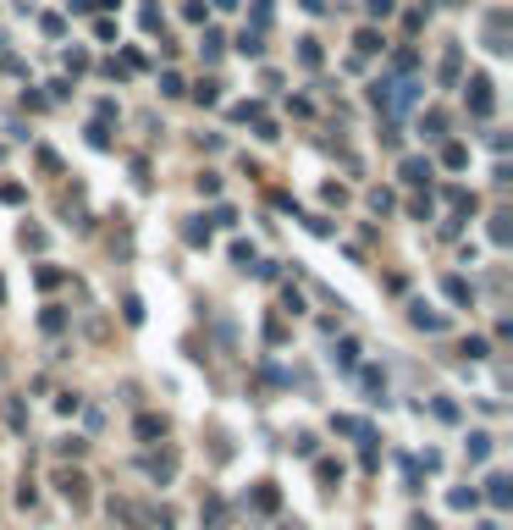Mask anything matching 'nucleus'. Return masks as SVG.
Segmentation results:
<instances>
[{
	"label": "nucleus",
	"mask_w": 513,
	"mask_h": 530,
	"mask_svg": "<svg viewBox=\"0 0 513 530\" xmlns=\"http://www.w3.org/2000/svg\"><path fill=\"white\" fill-rule=\"evenodd\" d=\"M409 320L420 326V332H447V315H442V310H431V304H414Z\"/></svg>",
	"instance_id": "obj_8"
},
{
	"label": "nucleus",
	"mask_w": 513,
	"mask_h": 530,
	"mask_svg": "<svg viewBox=\"0 0 513 530\" xmlns=\"http://www.w3.org/2000/svg\"><path fill=\"white\" fill-rule=\"evenodd\" d=\"M282 530H304V525H298V519H293V525H282Z\"/></svg>",
	"instance_id": "obj_60"
},
{
	"label": "nucleus",
	"mask_w": 513,
	"mask_h": 530,
	"mask_svg": "<svg viewBox=\"0 0 513 530\" xmlns=\"http://www.w3.org/2000/svg\"><path fill=\"white\" fill-rule=\"evenodd\" d=\"M39 326H44V332H61V326H66V315H61V310H44V315H39Z\"/></svg>",
	"instance_id": "obj_50"
},
{
	"label": "nucleus",
	"mask_w": 513,
	"mask_h": 530,
	"mask_svg": "<svg viewBox=\"0 0 513 530\" xmlns=\"http://www.w3.org/2000/svg\"><path fill=\"white\" fill-rule=\"evenodd\" d=\"M88 144H94V149H111V128H105V122H94V128H88Z\"/></svg>",
	"instance_id": "obj_45"
},
{
	"label": "nucleus",
	"mask_w": 513,
	"mask_h": 530,
	"mask_svg": "<svg viewBox=\"0 0 513 530\" xmlns=\"http://www.w3.org/2000/svg\"><path fill=\"white\" fill-rule=\"evenodd\" d=\"M409 215H414V221H431V188L409 199Z\"/></svg>",
	"instance_id": "obj_32"
},
{
	"label": "nucleus",
	"mask_w": 513,
	"mask_h": 530,
	"mask_svg": "<svg viewBox=\"0 0 513 530\" xmlns=\"http://www.w3.org/2000/svg\"><path fill=\"white\" fill-rule=\"evenodd\" d=\"M442 166H447V171H464V166H469V144L447 138V144H442Z\"/></svg>",
	"instance_id": "obj_13"
},
{
	"label": "nucleus",
	"mask_w": 513,
	"mask_h": 530,
	"mask_svg": "<svg viewBox=\"0 0 513 530\" xmlns=\"http://www.w3.org/2000/svg\"><path fill=\"white\" fill-rule=\"evenodd\" d=\"M205 519H210V525H221V519H226V509H221V497H210V503H205Z\"/></svg>",
	"instance_id": "obj_54"
},
{
	"label": "nucleus",
	"mask_w": 513,
	"mask_h": 530,
	"mask_svg": "<svg viewBox=\"0 0 513 530\" xmlns=\"http://www.w3.org/2000/svg\"><path fill=\"white\" fill-rule=\"evenodd\" d=\"M39 28L50 34V39H61V34H66V17H56V11H44V17H39Z\"/></svg>",
	"instance_id": "obj_40"
},
{
	"label": "nucleus",
	"mask_w": 513,
	"mask_h": 530,
	"mask_svg": "<svg viewBox=\"0 0 513 530\" xmlns=\"http://www.w3.org/2000/svg\"><path fill=\"white\" fill-rule=\"evenodd\" d=\"M78 403H83L78 392H61V398H56V409H61V414H78Z\"/></svg>",
	"instance_id": "obj_55"
},
{
	"label": "nucleus",
	"mask_w": 513,
	"mask_h": 530,
	"mask_svg": "<svg viewBox=\"0 0 513 530\" xmlns=\"http://www.w3.org/2000/svg\"><path fill=\"white\" fill-rule=\"evenodd\" d=\"M458 72H464V56H458V44H452L447 56H442V83H458Z\"/></svg>",
	"instance_id": "obj_27"
},
{
	"label": "nucleus",
	"mask_w": 513,
	"mask_h": 530,
	"mask_svg": "<svg viewBox=\"0 0 513 530\" xmlns=\"http://www.w3.org/2000/svg\"><path fill=\"white\" fill-rule=\"evenodd\" d=\"M370 106L375 111H397V78H375V83H370Z\"/></svg>",
	"instance_id": "obj_5"
},
{
	"label": "nucleus",
	"mask_w": 513,
	"mask_h": 530,
	"mask_svg": "<svg viewBox=\"0 0 513 530\" xmlns=\"http://www.w3.org/2000/svg\"><path fill=\"white\" fill-rule=\"evenodd\" d=\"M392 72H397V78H414V72H420V56H414V50H397V56H392Z\"/></svg>",
	"instance_id": "obj_26"
},
{
	"label": "nucleus",
	"mask_w": 513,
	"mask_h": 530,
	"mask_svg": "<svg viewBox=\"0 0 513 530\" xmlns=\"http://www.w3.org/2000/svg\"><path fill=\"white\" fill-rule=\"evenodd\" d=\"M83 447H88V442H83V437H61V442H56V453H61V459H66V453H72V459H78Z\"/></svg>",
	"instance_id": "obj_46"
},
{
	"label": "nucleus",
	"mask_w": 513,
	"mask_h": 530,
	"mask_svg": "<svg viewBox=\"0 0 513 530\" xmlns=\"http://www.w3.org/2000/svg\"><path fill=\"white\" fill-rule=\"evenodd\" d=\"M193 188L205 193V199H215V193H221V177H215V171H199V177H193Z\"/></svg>",
	"instance_id": "obj_34"
},
{
	"label": "nucleus",
	"mask_w": 513,
	"mask_h": 530,
	"mask_svg": "<svg viewBox=\"0 0 513 530\" xmlns=\"http://www.w3.org/2000/svg\"><path fill=\"white\" fill-rule=\"evenodd\" d=\"M486 50L492 56H508L513 44H508V11L497 6V11H486Z\"/></svg>",
	"instance_id": "obj_3"
},
{
	"label": "nucleus",
	"mask_w": 513,
	"mask_h": 530,
	"mask_svg": "<svg viewBox=\"0 0 513 530\" xmlns=\"http://www.w3.org/2000/svg\"><path fill=\"white\" fill-rule=\"evenodd\" d=\"M431 414H436V420H447V425H452V420H458V403H452V398H436V403H431Z\"/></svg>",
	"instance_id": "obj_42"
},
{
	"label": "nucleus",
	"mask_w": 513,
	"mask_h": 530,
	"mask_svg": "<svg viewBox=\"0 0 513 530\" xmlns=\"http://www.w3.org/2000/svg\"><path fill=\"white\" fill-rule=\"evenodd\" d=\"M458 354H464V360H486V337H464Z\"/></svg>",
	"instance_id": "obj_38"
},
{
	"label": "nucleus",
	"mask_w": 513,
	"mask_h": 530,
	"mask_svg": "<svg viewBox=\"0 0 513 530\" xmlns=\"http://www.w3.org/2000/svg\"><path fill=\"white\" fill-rule=\"evenodd\" d=\"M254 28H270V0H254Z\"/></svg>",
	"instance_id": "obj_53"
},
{
	"label": "nucleus",
	"mask_w": 513,
	"mask_h": 530,
	"mask_svg": "<svg viewBox=\"0 0 513 530\" xmlns=\"http://www.w3.org/2000/svg\"><path fill=\"white\" fill-rule=\"evenodd\" d=\"M480 530H502V525H497V519H486V525H480Z\"/></svg>",
	"instance_id": "obj_59"
},
{
	"label": "nucleus",
	"mask_w": 513,
	"mask_h": 530,
	"mask_svg": "<svg viewBox=\"0 0 513 530\" xmlns=\"http://www.w3.org/2000/svg\"><path fill=\"white\" fill-rule=\"evenodd\" d=\"M122 315H127V326H138V320H144V298L127 293V298H122Z\"/></svg>",
	"instance_id": "obj_33"
},
{
	"label": "nucleus",
	"mask_w": 513,
	"mask_h": 530,
	"mask_svg": "<svg viewBox=\"0 0 513 530\" xmlns=\"http://www.w3.org/2000/svg\"><path fill=\"white\" fill-rule=\"evenodd\" d=\"M22 249H44V227H22Z\"/></svg>",
	"instance_id": "obj_48"
},
{
	"label": "nucleus",
	"mask_w": 513,
	"mask_h": 530,
	"mask_svg": "<svg viewBox=\"0 0 513 530\" xmlns=\"http://www.w3.org/2000/svg\"><path fill=\"white\" fill-rule=\"evenodd\" d=\"M442 199L452 205V215H458V221H464V215H474V205H480L469 188H442Z\"/></svg>",
	"instance_id": "obj_11"
},
{
	"label": "nucleus",
	"mask_w": 513,
	"mask_h": 530,
	"mask_svg": "<svg viewBox=\"0 0 513 530\" xmlns=\"http://www.w3.org/2000/svg\"><path fill=\"white\" fill-rule=\"evenodd\" d=\"M464 100H469V111H474V116H492V106H497L492 78H486V72H474L469 83H464Z\"/></svg>",
	"instance_id": "obj_2"
},
{
	"label": "nucleus",
	"mask_w": 513,
	"mask_h": 530,
	"mask_svg": "<svg viewBox=\"0 0 513 530\" xmlns=\"http://www.w3.org/2000/svg\"><path fill=\"white\" fill-rule=\"evenodd\" d=\"M304 11H326V0H304Z\"/></svg>",
	"instance_id": "obj_58"
},
{
	"label": "nucleus",
	"mask_w": 513,
	"mask_h": 530,
	"mask_svg": "<svg viewBox=\"0 0 513 530\" xmlns=\"http://www.w3.org/2000/svg\"><path fill=\"white\" fill-rule=\"evenodd\" d=\"M403 481H409V491H420V464L414 459H403Z\"/></svg>",
	"instance_id": "obj_56"
},
{
	"label": "nucleus",
	"mask_w": 513,
	"mask_h": 530,
	"mask_svg": "<svg viewBox=\"0 0 513 530\" xmlns=\"http://www.w3.org/2000/svg\"><path fill=\"white\" fill-rule=\"evenodd\" d=\"M254 509H260V514H276V509H282V491H276V481H260V486H254Z\"/></svg>",
	"instance_id": "obj_12"
},
{
	"label": "nucleus",
	"mask_w": 513,
	"mask_h": 530,
	"mask_svg": "<svg viewBox=\"0 0 513 530\" xmlns=\"http://www.w3.org/2000/svg\"><path fill=\"white\" fill-rule=\"evenodd\" d=\"M111 519H122V525H133V530L144 525V514L133 509V503H122V497H111Z\"/></svg>",
	"instance_id": "obj_22"
},
{
	"label": "nucleus",
	"mask_w": 513,
	"mask_h": 530,
	"mask_svg": "<svg viewBox=\"0 0 513 530\" xmlns=\"http://www.w3.org/2000/svg\"><path fill=\"white\" fill-rule=\"evenodd\" d=\"M0 298H6V287H0Z\"/></svg>",
	"instance_id": "obj_62"
},
{
	"label": "nucleus",
	"mask_w": 513,
	"mask_h": 530,
	"mask_svg": "<svg viewBox=\"0 0 513 530\" xmlns=\"http://www.w3.org/2000/svg\"><path fill=\"white\" fill-rule=\"evenodd\" d=\"M365 11H370V17H392V11H397V0H365Z\"/></svg>",
	"instance_id": "obj_47"
},
{
	"label": "nucleus",
	"mask_w": 513,
	"mask_h": 530,
	"mask_svg": "<svg viewBox=\"0 0 513 530\" xmlns=\"http://www.w3.org/2000/svg\"><path fill=\"white\" fill-rule=\"evenodd\" d=\"M320 61H326V50H320V39H298V66H309V72H320Z\"/></svg>",
	"instance_id": "obj_17"
},
{
	"label": "nucleus",
	"mask_w": 513,
	"mask_h": 530,
	"mask_svg": "<svg viewBox=\"0 0 513 530\" xmlns=\"http://www.w3.org/2000/svg\"><path fill=\"white\" fill-rule=\"evenodd\" d=\"M161 94H166V100H177V94H188V83L177 78V72H161Z\"/></svg>",
	"instance_id": "obj_36"
},
{
	"label": "nucleus",
	"mask_w": 513,
	"mask_h": 530,
	"mask_svg": "<svg viewBox=\"0 0 513 530\" xmlns=\"http://www.w3.org/2000/svg\"><path fill=\"white\" fill-rule=\"evenodd\" d=\"M183 243H188V249H205V243H210V221H205V215H193V221L183 227Z\"/></svg>",
	"instance_id": "obj_16"
},
{
	"label": "nucleus",
	"mask_w": 513,
	"mask_h": 530,
	"mask_svg": "<svg viewBox=\"0 0 513 530\" xmlns=\"http://www.w3.org/2000/svg\"><path fill=\"white\" fill-rule=\"evenodd\" d=\"M331 360H337V370H359V342H353V337H342Z\"/></svg>",
	"instance_id": "obj_20"
},
{
	"label": "nucleus",
	"mask_w": 513,
	"mask_h": 530,
	"mask_svg": "<svg viewBox=\"0 0 513 530\" xmlns=\"http://www.w3.org/2000/svg\"><path fill=\"white\" fill-rule=\"evenodd\" d=\"M447 503H452V509H458V514H469L474 503H480V491H474V486H469V491L458 486V491H447Z\"/></svg>",
	"instance_id": "obj_31"
},
{
	"label": "nucleus",
	"mask_w": 513,
	"mask_h": 530,
	"mask_svg": "<svg viewBox=\"0 0 513 530\" xmlns=\"http://www.w3.org/2000/svg\"><path fill=\"white\" fill-rule=\"evenodd\" d=\"M431 177H436L431 160H420V155H409V160H403V183H414V188H431Z\"/></svg>",
	"instance_id": "obj_7"
},
{
	"label": "nucleus",
	"mask_w": 513,
	"mask_h": 530,
	"mask_svg": "<svg viewBox=\"0 0 513 530\" xmlns=\"http://www.w3.org/2000/svg\"><path fill=\"white\" fill-rule=\"evenodd\" d=\"M464 453H469L474 464H480V459H492V437H486V431H474L469 442H464Z\"/></svg>",
	"instance_id": "obj_24"
},
{
	"label": "nucleus",
	"mask_w": 513,
	"mask_h": 530,
	"mask_svg": "<svg viewBox=\"0 0 513 530\" xmlns=\"http://www.w3.org/2000/svg\"><path fill=\"white\" fill-rule=\"evenodd\" d=\"M105 6H116V0H105Z\"/></svg>",
	"instance_id": "obj_61"
},
{
	"label": "nucleus",
	"mask_w": 513,
	"mask_h": 530,
	"mask_svg": "<svg viewBox=\"0 0 513 530\" xmlns=\"http://www.w3.org/2000/svg\"><path fill=\"white\" fill-rule=\"evenodd\" d=\"M486 233H492V243H497V249H508V243H513V215H508V210H497Z\"/></svg>",
	"instance_id": "obj_15"
},
{
	"label": "nucleus",
	"mask_w": 513,
	"mask_h": 530,
	"mask_svg": "<svg viewBox=\"0 0 513 530\" xmlns=\"http://www.w3.org/2000/svg\"><path fill=\"white\" fill-rule=\"evenodd\" d=\"M315 475H320L326 486H337V481H342V464H337V459H320V464H315Z\"/></svg>",
	"instance_id": "obj_35"
},
{
	"label": "nucleus",
	"mask_w": 513,
	"mask_h": 530,
	"mask_svg": "<svg viewBox=\"0 0 513 530\" xmlns=\"http://www.w3.org/2000/svg\"><path fill=\"white\" fill-rule=\"evenodd\" d=\"M34 497H39V491H34V481L22 475V486H17V503H22V509H34Z\"/></svg>",
	"instance_id": "obj_51"
},
{
	"label": "nucleus",
	"mask_w": 513,
	"mask_h": 530,
	"mask_svg": "<svg viewBox=\"0 0 513 530\" xmlns=\"http://www.w3.org/2000/svg\"><path fill=\"white\" fill-rule=\"evenodd\" d=\"M210 6H215V11H238V0H210Z\"/></svg>",
	"instance_id": "obj_57"
},
{
	"label": "nucleus",
	"mask_w": 513,
	"mask_h": 530,
	"mask_svg": "<svg viewBox=\"0 0 513 530\" xmlns=\"http://www.w3.org/2000/svg\"><path fill=\"white\" fill-rule=\"evenodd\" d=\"M144 475L166 486V481L177 475V453H171V447H166V453H149V459H144Z\"/></svg>",
	"instance_id": "obj_4"
},
{
	"label": "nucleus",
	"mask_w": 513,
	"mask_h": 530,
	"mask_svg": "<svg viewBox=\"0 0 513 530\" xmlns=\"http://www.w3.org/2000/svg\"><path fill=\"white\" fill-rule=\"evenodd\" d=\"M442 293H447L458 310H469V304H474V287L464 282V276H442Z\"/></svg>",
	"instance_id": "obj_9"
},
{
	"label": "nucleus",
	"mask_w": 513,
	"mask_h": 530,
	"mask_svg": "<svg viewBox=\"0 0 513 530\" xmlns=\"http://www.w3.org/2000/svg\"><path fill=\"white\" fill-rule=\"evenodd\" d=\"M238 50H243V56H265V39H260V28H243V34H238Z\"/></svg>",
	"instance_id": "obj_25"
},
{
	"label": "nucleus",
	"mask_w": 513,
	"mask_h": 530,
	"mask_svg": "<svg viewBox=\"0 0 513 530\" xmlns=\"http://www.w3.org/2000/svg\"><path fill=\"white\" fill-rule=\"evenodd\" d=\"M282 310H288V315H298V310H304V293H298V287H282Z\"/></svg>",
	"instance_id": "obj_44"
},
{
	"label": "nucleus",
	"mask_w": 513,
	"mask_h": 530,
	"mask_svg": "<svg viewBox=\"0 0 513 530\" xmlns=\"http://www.w3.org/2000/svg\"><path fill=\"white\" fill-rule=\"evenodd\" d=\"M486 503H492V509H508L513 503V481L508 475H492V481H486Z\"/></svg>",
	"instance_id": "obj_10"
},
{
	"label": "nucleus",
	"mask_w": 513,
	"mask_h": 530,
	"mask_svg": "<svg viewBox=\"0 0 513 530\" xmlns=\"http://www.w3.org/2000/svg\"><path fill=\"white\" fill-rule=\"evenodd\" d=\"M420 133H425V138H442V133H447V111H425V116H420Z\"/></svg>",
	"instance_id": "obj_19"
},
{
	"label": "nucleus",
	"mask_w": 513,
	"mask_h": 530,
	"mask_svg": "<svg viewBox=\"0 0 513 530\" xmlns=\"http://www.w3.org/2000/svg\"><path fill=\"white\" fill-rule=\"evenodd\" d=\"M66 66H72V72H88V50H66Z\"/></svg>",
	"instance_id": "obj_52"
},
{
	"label": "nucleus",
	"mask_w": 513,
	"mask_h": 530,
	"mask_svg": "<svg viewBox=\"0 0 513 530\" xmlns=\"http://www.w3.org/2000/svg\"><path fill=\"white\" fill-rule=\"evenodd\" d=\"M56 491H61L72 509H88V475H83V469H56Z\"/></svg>",
	"instance_id": "obj_1"
},
{
	"label": "nucleus",
	"mask_w": 513,
	"mask_h": 530,
	"mask_svg": "<svg viewBox=\"0 0 513 530\" xmlns=\"http://www.w3.org/2000/svg\"><path fill=\"white\" fill-rule=\"evenodd\" d=\"M0 420L11 425V431H22V425H28V414H22V403H17V398H6V403H0Z\"/></svg>",
	"instance_id": "obj_28"
},
{
	"label": "nucleus",
	"mask_w": 513,
	"mask_h": 530,
	"mask_svg": "<svg viewBox=\"0 0 513 530\" xmlns=\"http://www.w3.org/2000/svg\"><path fill=\"white\" fill-rule=\"evenodd\" d=\"M188 94H193L199 106H215V100H221V83H215V78H199V83L188 88Z\"/></svg>",
	"instance_id": "obj_21"
},
{
	"label": "nucleus",
	"mask_w": 513,
	"mask_h": 530,
	"mask_svg": "<svg viewBox=\"0 0 513 530\" xmlns=\"http://www.w3.org/2000/svg\"><path fill=\"white\" fill-rule=\"evenodd\" d=\"M359 382H365L370 403H387V376H381V370H359Z\"/></svg>",
	"instance_id": "obj_18"
},
{
	"label": "nucleus",
	"mask_w": 513,
	"mask_h": 530,
	"mask_svg": "<svg viewBox=\"0 0 513 530\" xmlns=\"http://www.w3.org/2000/svg\"><path fill=\"white\" fill-rule=\"evenodd\" d=\"M144 442H166V414H138V425H133Z\"/></svg>",
	"instance_id": "obj_14"
},
{
	"label": "nucleus",
	"mask_w": 513,
	"mask_h": 530,
	"mask_svg": "<svg viewBox=\"0 0 513 530\" xmlns=\"http://www.w3.org/2000/svg\"><path fill=\"white\" fill-rule=\"evenodd\" d=\"M392 205H397V199H392V193H387V188H375V193H370V210H375V215H387V210H392Z\"/></svg>",
	"instance_id": "obj_43"
},
{
	"label": "nucleus",
	"mask_w": 513,
	"mask_h": 530,
	"mask_svg": "<svg viewBox=\"0 0 513 530\" xmlns=\"http://www.w3.org/2000/svg\"><path fill=\"white\" fill-rule=\"evenodd\" d=\"M381 34H375V28H359V34H353V61H370V56H381Z\"/></svg>",
	"instance_id": "obj_6"
},
{
	"label": "nucleus",
	"mask_w": 513,
	"mask_h": 530,
	"mask_svg": "<svg viewBox=\"0 0 513 530\" xmlns=\"http://www.w3.org/2000/svg\"><path fill=\"white\" fill-rule=\"evenodd\" d=\"M0 205H22V183H0Z\"/></svg>",
	"instance_id": "obj_49"
},
{
	"label": "nucleus",
	"mask_w": 513,
	"mask_h": 530,
	"mask_svg": "<svg viewBox=\"0 0 513 530\" xmlns=\"http://www.w3.org/2000/svg\"><path fill=\"white\" fill-rule=\"evenodd\" d=\"M331 425H337L342 437H365V442H370V425H365V420H353V414H337Z\"/></svg>",
	"instance_id": "obj_29"
},
{
	"label": "nucleus",
	"mask_w": 513,
	"mask_h": 530,
	"mask_svg": "<svg viewBox=\"0 0 513 530\" xmlns=\"http://www.w3.org/2000/svg\"><path fill=\"white\" fill-rule=\"evenodd\" d=\"M34 282L50 293V287H61V271H56V265H39V271H34Z\"/></svg>",
	"instance_id": "obj_39"
},
{
	"label": "nucleus",
	"mask_w": 513,
	"mask_h": 530,
	"mask_svg": "<svg viewBox=\"0 0 513 530\" xmlns=\"http://www.w3.org/2000/svg\"><path fill=\"white\" fill-rule=\"evenodd\" d=\"M205 17H210L205 0H183V22H205Z\"/></svg>",
	"instance_id": "obj_41"
},
{
	"label": "nucleus",
	"mask_w": 513,
	"mask_h": 530,
	"mask_svg": "<svg viewBox=\"0 0 513 530\" xmlns=\"http://www.w3.org/2000/svg\"><path fill=\"white\" fill-rule=\"evenodd\" d=\"M138 28H149V34L161 28V6H155V0H149V6H138Z\"/></svg>",
	"instance_id": "obj_37"
},
{
	"label": "nucleus",
	"mask_w": 513,
	"mask_h": 530,
	"mask_svg": "<svg viewBox=\"0 0 513 530\" xmlns=\"http://www.w3.org/2000/svg\"><path fill=\"white\" fill-rule=\"evenodd\" d=\"M221 50H226V39L215 34V28H205V39H199V56H205V61H221Z\"/></svg>",
	"instance_id": "obj_23"
},
{
	"label": "nucleus",
	"mask_w": 513,
	"mask_h": 530,
	"mask_svg": "<svg viewBox=\"0 0 513 530\" xmlns=\"http://www.w3.org/2000/svg\"><path fill=\"white\" fill-rule=\"evenodd\" d=\"M232 265H260V255H254V243H243V238H238V243H232Z\"/></svg>",
	"instance_id": "obj_30"
}]
</instances>
